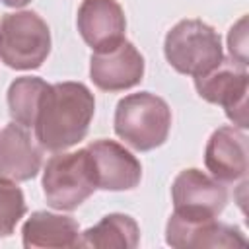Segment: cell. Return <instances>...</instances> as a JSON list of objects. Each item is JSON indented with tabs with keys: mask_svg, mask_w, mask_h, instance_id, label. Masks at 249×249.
Segmentation results:
<instances>
[{
	"mask_svg": "<svg viewBox=\"0 0 249 249\" xmlns=\"http://www.w3.org/2000/svg\"><path fill=\"white\" fill-rule=\"evenodd\" d=\"M93 113V93L82 82L49 84L33 124L39 146L49 152L72 148L86 138Z\"/></svg>",
	"mask_w": 249,
	"mask_h": 249,
	"instance_id": "obj_1",
	"label": "cell"
},
{
	"mask_svg": "<svg viewBox=\"0 0 249 249\" xmlns=\"http://www.w3.org/2000/svg\"><path fill=\"white\" fill-rule=\"evenodd\" d=\"M171 128V109L156 93L138 91L124 95L115 109V134L138 152L161 146Z\"/></svg>",
	"mask_w": 249,
	"mask_h": 249,
	"instance_id": "obj_2",
	"label": "cell"
},
{
	"mask_svg": "<svg viewBox=\"0 0 249 249\" xmlns=\"http://www.w3.org/2000/svg\"><path fill=\"white\" fill-rule=\"evenodd\" d=\"M163 53L173 70L193 78L208 74L224 60L218 31L196 18L181 19L167 31Z\"/></svg>",
	"mask_w": 249,
	"mask_h": 249,
	"instance_id": "obj_3",
	"label": "cell"
},
{
	"mask_svg": "<svg viewBox=\"0 0 249 249\" xmlns=\"http://www.w3.org/2000/svg\"><path fill=\"white\" fill-rule=\"evenodd\" d=\"M43 195L56 210H76L97 189L88 148L56 152L43 169Z\"/></svg>",
	"mask_w": 249,
	"mask_h": 249,
	"instance_id": "obj_4",
	"label": "cell"
},
{
	"mask_svg": "<svg viewBox=\"0 0 249 249\" xmlns=\"http://www.w3.org/2000/svg\"><path fill=\"white\" fill-rule=\"evenodd\" d=\"M51 53V29L31 10L4 14L0 19V60L14 70H35Z\"/></svg>",
	"mask_w": 249,
	"mask_h": 249,
	"instance_id": "obj_5",
	"label": "cell"
},
{
	"mask_svg": "<svg viewBox=\"0 0 249 249\" xmlns=\"http://www.w3.org/2000/svg\"><path fill=\"white\" fill-rule=\"evenodd\" d=\"M247 64L237 60H222L214 70L204 76L195 78V88L198 95L214 105H220L228 119L237 128H247V93H249V74Z\"/></svg>",
	"mask_w": 249,
	"mask_h": 249,
	"instance_id": "obj_6",
	"label": "cell"
},
{
	"mask_svg": "<svg viewBox=\"0 0 249 249\" xmlns=\"http://www.w3.org/2000/svg\"><path fill=\"white\" fill-rule=\"evenodd\" d=\"M173 214L185 220L218 218L228 204V189L214 177L196 167L183 169L173 185Z\"/></svg>",
	"mask_w": 249,
	"mask_h": 249,
	"instance_id": "obj_7",
	"label": "cell"
},
{
	"mask_svg": "<svg viewBox=\"0 0 249 249\" xmlns=\"http://www.w3.org/2000/svg\"><path fill=\"white\" fill-rule=\"evenodd\" d=\"M89 76L101 91H124L142 82L144 56L130 41L119 43L105 53H93L89 58Z\"/></svg>",
	"mask_w": 249,
	"mask_h": 249,
	"instance_id": "obj_8",
	"label": "cell"
},
{
	"mask_svg": "<svg viewBox=\"0 0 249 249\" xmlns=\"http://www.w3.org/2000/svg\"><path fill=\"white\" fill-rule=\"evenodd\" d=\"M88 152L93 161L97 189L103 191H130L142 179V165L138 158L123 144L107 138L89 142Z\"/></svg>",
	"mask_w": 249,
	"mask_h": 249,
	"instance_id": "obj_9",
	"label": "cell"
},
{
	"mask_svg": "<svg viewBox=\"0 0 249 249\" xmlns=\"http://www.w3.org/2000/svg\"><path fill=\"white\" fill-rule=\"evenodd\" d=\"M78 31L93 53H105L124 41L126 18L117 0H82Z\"/></svg>",
	"mask_w": 249,
	"mask_h": 249,
	"instance_id": "obj_10",
	"label": "cell"
},
{
	"mask_svg": "<svg viewBox=\"0 0 249 249\" xmlns=\"http://www.w3.org/2000/svg\"><path fill=\"white\" fill-rule=\"evenodd\" d=\"M204 165L220 183H235L245 179L249 169L247 134L237 126L216 128L204 148Z\"/></svg>",
	"mask_w": 249,
	"mask_h": 249,
	"instance_id": "obj_11",
	"label": "cell"
},
{
	"mask_svg": "<svg viewBox=\"0 0 249 249\" xmlns=\"http://www.w3.org/2000/svg\"><path fill=\"white\" fill-rule=\"evenodd\" d=\"M165 241L171 247H245L247 239L235 226L210 220H185L171 214L165 226Z\"/></svg>",
	"mask_w": 249,
	"mask_h": 249,
	"instance_id": "obj_12",
	"label": "cell"
},
{
	"mask_svg": "<svg viewBox=\"0 0 249 249\" xmlns=\"http://www.w3.org/2000/svg\"><path fill=\"white\" fill-rule=\"evenodd\" d=\"M43 163V150L25 126L10 123L0 126V177L8 181L33 179Z\"/></svg>",
	"mask_w": 249,
	"mask_h": 249,
	"instance_id": "obj_13",
	"label": "cell"
},
{
	"mask_svg": "<svg viewBox=\"0 0 249 249\" xmlns=\"http://www.w3.org/2000/svg\"><path fill=\"white\" fill-rule=\"evenodd\" d=\"M21 239L25 249H64L82 247V231L72 216L47 210L33 212L23 228Z\"/></svg>",
	"mask_w": 249,
	"mask_h": 249,
	"instance_id": "obj_14",
	"label": "cell"
},
{
	"mask_svg": "<svg viewBox=\"0 0 249 249\" xmlns=\"http://www.w3.org/2000/svg\"><path fill=\"white\" fill-rule=\"evenodd\" d=\"M140 241V228L128 214L113 212L95 226L82 231V247L93 249H134Z\"/></svg>",
	"mask_w": 249,
	"mask_h": 249,
	"instance_id": "obj_15",
	"label": "cell"
},
{
	"mask_svg": "<svg viewBox=\"0 0 249 249\" xmlns=\"http://www.w3.org/2000/svg\"><path fill=\"white\" fill-rule=\"evenodd\" d=\"M47 82L37 76L16 78L8 88V111L14 123L31 128L39 111L41 97L47 89Z\"/></svg>",
	"mask_w": 249,
	"mask_h": 249,
	"instance_id": "obj_16",
	"label": "cell"
},
{
	"mask_svg": "<svg viewBox=\"0 0 249 249\" xmlns=\"http://www.w3.org/2000/svg\"><path fill=\"white\" fill-rule=\"evenodd\" d=\"M25 212L27 206L23 191L16 185V181L0 177V237L12 235Z\"/></svg>",
	"mask_w": 249,
	"mask_h": 249,
	"instance_id": "obj_17",
	"label": "cell"
},
{
	"mask_svg": "<svg viewBox=\"0 0 249 249\" xmlns=\"http://www.w3.org/2000/svg\"><path fill=\"white\" fill-rule=\"evenodd\" d=\"M228 47L233 60L247 64V18L243 16L228 33Z\"/></svg>",
	"mask_w": 249,
	"mask_h": 249,
	"instance_id": "obj_18",
	"label": "cell"
},
{
	"mask_svg": "<svg viewBox=\"0 0 249 249\" xmlns=\"http://www.w3.org/2000/svg\"><path fill=\"white\" fill-rule=\"evenodd\" d=\"M29 2H31V0H2V4L10 6V8H21V6L29 4Z\"/></svg>",
	"mask_w": 249,
	"mask_h": 249,
	"instance_id": "obj_19",
	"label": "cell"
}]
</instances>
